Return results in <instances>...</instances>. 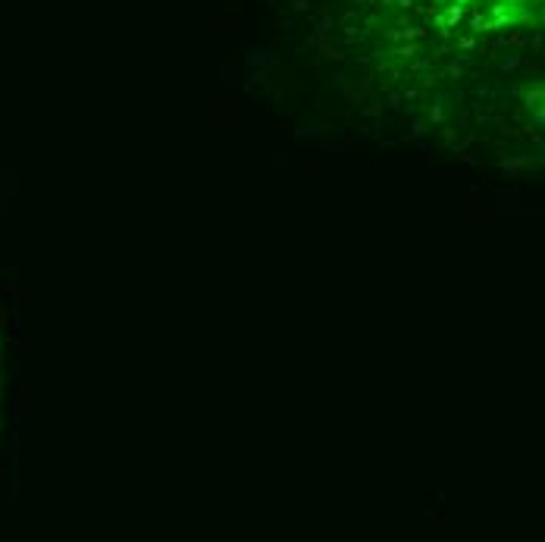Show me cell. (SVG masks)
Here are the masks:
<instances>
[{"label":"cell","instance_id":"obj_1","mask_svg":"<svg viewBox=\"0 0 545 542\" xmlns=\"http://www.w3.org/2000/svg\"><path fill=\"white\" fill-rule=\"evenodd\" d=\"M4 392H6V339H4V313H0V423H4Z\"/></svg>","mask_w":545,"mask_h":542}]
</instances>
